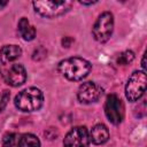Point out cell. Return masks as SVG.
<instances>
[{"label": "cell", "instance_id": "6da1fadb", "mask_svg": "<svg viewBox=\"0 0 147 147\" xmlns=\"http://www.w3.org/2000/svg\"><path fill=\"white\" fill-rule=\"evenodd\" d=\"M92 69L91 63L83 57H69L59 63V71L69 80H82Z\"/></svg>", "mask_w": 147, "mask_h": 147}, {"label": "cell", "instance_id": "7a4b0ae2", "mask_svg": "<svg viewBox=\"0 0 147 147\" xmlns=\"http://www.w3.org/2000/svg\"><path fill=\"white\" fill-rule=\"evenodd\" d=\"M44 102V94L37 87H28L21 91L14 100L16 108L21 111L31 113L40 109Z\"/></svg>", "mask_w": 147, "mask_h": 147}, {"label": "cell", "instance_id": "3957f363", "mask_svg": "<svg viewBox=\"0 0 147 147\" xmlns=\"http://www.w3.org/2000/svg\"><path fill=\"white\" fill-rule=\"evenodd\" d=\"M147 86V77L145 71H133L129 77L126 86H125V95L126 99L131 102L138 101L146 91Z\"/></svg>", "mask_w": 147, "mask_h": 147}, {"label": "cell", "instance_id": "277c9868", "mask_svg": "<svg viewBox=\"0 0 147 147\" xmlns=\"http://www.w3.org/2000/svg\"><path fill=\"white\" fill-rule=\"evenodd\" d=\"M34 10L44 17H56L65 14L72 7L71 1H34Z\"/></svg>", "mask_w": 147, "mask_h": 147}, {"label": "cell", "instance_id": "5b68a950", "mask_svg": "<svg viewBox=\"0 0 147 147\" xmlns=\"http://www.w3.org/2000/svg\"><path fill=\"white\" fill-rule=\"evenodd\" d=\"M113 30H114V16L110 11H103L96 18L92 28V33L96 41L106 42L111 37Z\"/></svg>", "mask_w": 147, "mask_h": 147}, {"label": "cell", "instance_id": "8992f818", "mask_svg": "<svg viewBox=\"0 0 147 147\" xmlns=\"http://www.w3.org/2000/svg\"><path fill=\"white\" fill-rule=\"evenodd\" d=\"M105 114L107 118L115 125L119 124L124 118V105L116 94H109L105 103Z\"/></svg>", "mask_w": 147, "mask_h": 147}, {"label": "cell", "instance_id": "52a82bcc", "mask_svg": "<svg viewBox=\"0 0 147 147\" xmlns=\"http://www.w3.org/2000/svg\"><path fill=\"white\" fill-rule=\"evenodd\" d=\"M90 144V133L85 126L71 129L63 139L64 147H87Z\"/></svg>", "mask_w": 147, "mask_h": 147}, {"label": "cell", "instance_id": "ba28073f", "mask_svg": "<svg viewBox=\"0 0 147 147\" xmlns=\"http://www.w3.org/2000/svg\"><path fill=\"white\" fill-rule=\"evenodd\" d=\"M102 94V88L93 82L83 83L77 92V98L82 103H92L99 100Z\"/></svg>", "mask_w": 147, "mask_h": 147}, {"label": "cell", "instance_id": "9c48e42d", "mask_svg": "<svg viewBox=\"0 0 147 147\" xmlns=\"http://www.w3.org/2000/svg\"><path fill=\"white\" fill-rule=\"evenodd\" d=\"M3 79L8 85L14 86V87L24 84L26 80L25 68L20 63H15V64L10 65V68L5 71Z\"/></svg>", "mask_w": 147, "mask_h": 147}, {"label": "cell", "instance_id": "30bf717a", "mask_svg": "<svg viewBox=\"0 0 147 147\" xmlns=\"http://www.w3.org/2000/svg\"><path fill=\"white\" fill-rule=\"evenodd\" d=\"M22 55V49L17 45H6L0 49V62L6 64L13 62Z\"/></svg>", "mask_w": 147, "mask_h": 147}, {"label": "cell", "instance_id": "8fae6325", "mask_svg": "<svg viewBox=\"0 0 147 147\" xmlns=\"http://www.w3.org/2000/svg\"><path fill=\"white\" fill-rule=\"evenodd\" d=\"M108 138H109V131L105 124L94 125L90 132V141H92L95 145L105 144L108 140Z\"/></svg>", "mask_w": 147, "mask_h": 147}, {"label": "cell", "instance_id": "7c38bea8", "mask_svg": "<svg viewBox=\"0 0 147 147\" xmlns=\"http://www.w3.org/2000/svg\"><path fill=\"white\" fill-rule=\"evenodd\" d=\"M18 33L22 37V39H24L26 41L34 39V37H36V29L29 22V20L26 17H22L18 21Z\"/></svg>", "mask_w": 147, "mask_h": 147}, {"label": "cell", "instance_id": "4fadbf2b", "mask_svg": "<svg viewBox=\"0 0 147 147\" xmlns=\"http://www.w3.org/2000/svg\"><path fill=\"white\" fill-rule=\"evenodd\" d=\"M18 147H40V141L34 134L24 133L20 137Z\"/></svg>", "mask_w": 147, "mask_h": 147}, {"label": "cell", "instance_id": "5bb4252c", "mask_svg": "<svg viewBox=\"0 0 147 147\" xmlns=\"http://www.w3.org/2000/svg\"><path fill=\"white\" fill-rule=\"evenodd\" d=\"M20 134L14 132H8L2 138V147H18Z\"/></svg>", "mask_w": 147, "mask_h": 147}, {"label": "cell", "instance_id": "9a60e30c", "mask_svg": "<svg viewBox=\"0 0 147 147\" xmlns=\"http://www.w3.org/2000/svg\"><path fill=\"white\" fill-rule=\"evenodd\" d=\"M134 59V54L132 51H125L123 53L119 54V56L117 57V64L119 65H126L130 64Z\"/></svg>", "mask_w": 147, "mask_h": 147}, {"label": "cell", "instance_id": "2e32d148", "mask_svg": "<svg viewBox=\"0 0 147 147\" xmlns=\"http://www.w3.org/2000/svg\"><path fill=\"white\" fill-rule=\"evenodd\" d=\"M9 98H10L9 91L3 90L2 92H0V111H2V110L6 108V106L8 105Z\"/></svg>", "mask_w": 147, "mask_h": 147}, {"label": "cell", "instance_id": "e0dca14e", "mask_svg": "<svg viewBox=\"0 0 147 147\" xmlns=\"http://www.w3.org/2000/svg\"><path fill=\"white\" fill-rule=\"evenodd\" d=\"M46 54H47V51H46L42 46H40V47H38L37 49H34V52H33V54H32V59H33L34 61H40V60H42V59L46 56Z\"/></svg>", "mask_w": 147, "mask_h": 147}, {"label": "cell", "instance_id": "ac0fdd59", "mask_svg": "<svg viewBox=\"0 0 147 147\" xmlns=\"http://www.w3.org/2000/svg\"><path fill=\"white\" fill-rule=\"evenodd\" d=\"M57 134H59V133H57V131H56L54 127H49V129H47V130L45 131V137L48 138V139H51V140L56 139Z\"/></svg>", "mask_w": 147, "mask_h": 147}, {"label": "cell", "instance_id": "d6986e66", "mask_svg": "<svg viewBox=\"0 0 147 147\" xmlns=\"http://www.w3.org/2000/svg\"><path fill=\"white\" fill-rule=\"evenodd\" d=\"M72 41H74V39L71 37H64L62 39V45H63V47H69Z\"/></svg>", "mask_w": 147, "mask_h": 147}, {"label": "cell", "instance_id": "ffe728a7", "mask_svg": "<svg viewBox=\"0 0 147 147\" xmlns=\"http://www.w3.org/2000/svg\"><path fill=\"white\" fill-rule=\"evenodd\" d=\"M82 5H93V3H96V1H88V2H85V1H79Z\"/></svg>", "mask_w": 147, "mask_h": 147}, {"label": "cell", "instance_id": "44dd1931", "mask_svg": "<svg viewBox=\"0 0 147 147\" xmlns=\"http://www.w3.org/2000/svg\"><path fill=\"white\" fill-rule=\"evenodd\" d=\"M7 5V2H0V9L3 7V6H6Z\"/></svg>", "mask_w": 147, "mask_h": 147}]
</instances>
